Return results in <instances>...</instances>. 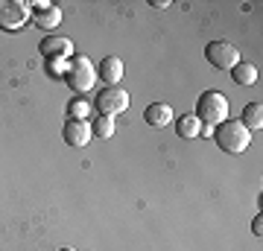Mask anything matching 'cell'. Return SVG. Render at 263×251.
<instances>
[{"instance_id":"1","label":"cell","mask_w":263,"mask_h":251,"mask_svg":"<svg viewBox=\"0 0 263 251\" xmlns=\"http://www.w3.org/2000/svg\"><path fill=\"white\" fill-rule=\"evenodd\" d=\"M211 138L216 140V146L222 149V152H228V155H240V152H246L249 149V143H252V131L246 129L240 120H222L219 126L214 129V134Z\"/></svg>"},{"instance_id":"2","label":"cell","mask_w":263,"mask_h":251,"mask_svg":"<svg viewBox=\"0 0 263 251\" xmlns=\"http://www.w3.org/2000/svg\"><path fill=\"white\" fill-rule=\"evenodd\" d=\"M196 117L202 126L216 129L222 120H228V100L219 91H205L196 100Z\"/></svg>"},{"instance_id":"3","label":"cell","mask_w":263,"mask_h":251,"mask_svg":"<svg viewBox=\"0 0 263 251\" xmlns=\"http://www.w3.org/2000/svg\"><path fill=\"white\" fill-rule=\"evenodd\" d=\"M65 79L67 85L73 88L76 93H85L91 91L97 82V67L94 62L88 56H70V62H67V70H65Z\"/></svg>"},{"instance_id":"4","label":"cell","mask_w":263,"mask_h":251,"mask_svg":"<svg viewBox=\"0 0 263 251\" xmlns=\"http://www.w3.org/2000/svg\"><path fill=\"white\" fill-rule=\"evenodd\" d=\"M94 108L103 117H117V114H123L126 108H129V93L123 91V88H117V85H108V88H100L94 96Z\"/></svg>"},{"instance_id":"5","label":"cell","mask_w":263,"mask_h":251,"mask_svg":"<svg viewBox=\"0 0 263 251\" xmlns=\"http://www.w3.org/2000/svg\"><path fill=\"white\" fill-rule=\"evenodd\" d=\"M205 59L216 67V70H231V67L240 62V50H237L231 41L219 38V41H211V44L205 47Z\"/></svg>"},{"instance_id":"6","label":"cell","mask_w":263,"mask_h":251,"mask_svg":"<svg viewBox=\"0 0 263 251\" xmlns=\"http://www.w3.org/2000/svg\"><path fill=\"white\" fill-rule=\"evenodd\" d=\"M27 18H32V15H29V3H21V0H0V27L3 29L24 27Z\"/></svg>"},{"instance_id":"7","label":"cell","mask_w":263,"mask_h":251,"mask_svg":"<svg viewBox=\"0 0 263 251\" xmlns=\"http://www.w3.org/2000/svg\"><path fill=\"white\" fill-rule=\"evenodd\" d=\"M91 138H94V131H91V123L88 120H67V126H65L67 146H88Z\"/></svg>"},{"instance_id":"8","label":"cell","mask_w":263,"mask_h":251,"mask_svg":"<svg viewBox=\"0 0 263 251\" xmlns=\"http://www.w3.org/2000/svg\"><path fill=\"white\" fill-rule=\"evenodd\" d=\"M29 9H35L32 21H35L41 29H56L62 24V12L56 6H50V3H29Z\"/></svg>"},{"instance_id":"9","label":"cell","mask_w":263,"mask_h":251,"mask_svg":"<svg viewBox=\"0 0 263 251\" xmlns=\"http://www.w3.org/2000/svg\"><path fill=\"white\" fill-rule=\"evenodd\" d=\"M97 79H103L105 85H120L123 79V62L117 56H105L97 65Z\"/></svg>"},{"instance_id":"10","label":"cell","mask_w":263,"mask_h":251,"mask_svg":"<svg viewBox=\"0 0 263 251\" xmlns=\"http://www.w3.org/2000/svg\"><path fill=\"white\" fill-rule=\"evenodd\" d=\"M73 53V41L70 38H44L41 41V56L44 59H65Z\"/></svg>"},{"instance_id":"11","label":"cell","mask_w":263,"mask_h":251,"mask_svg":"<svg viewBox=\"0 0 263 251\" xmlns=\"http://www.w3.org/2000/svg\"><path fill=\"white\" fill-rule=\"evenodd\" d=\"M143 120L149 123L152 129H164L167 123H173V108L167 103H152V105H146Z\"/></svg>"},{"instance_id":"12","label":"cell","mask_w":263,"mask_h":251,"mask_svg":"<svg viewBox=\"0 0 263 251\" xmlns=\"http://www.w3.org/2000/svg\"><path fill=\"white\" fill-rule=\"evenodd\" d=\"M231 79H234L240 88H252V85L257 82V67L249 65V62H237V65L231 67Z\"/></svg>"},{"instance_id":"13","label":"cell","mask_w":263,"mask_h":251,"mask_svg":"<svg viewBox=\"0 0 263 251\" xmlns=\"http://www.w3.org/2000/svg\"><path fill=\"white\" fill-rule=\"evenodd\" d=\"M249 131H260L263 129V105L260 103H249L243 108V120H240Z\"/></svg>"},{"instance_id":"14","label":"cell","mask_w":263,"mask_h":251,"mask_svg":"<svg viewBox=\"0 0 263 251\" xmlns=\"http://www.w3.org/2000/svg\"><path fill=\"white\" fill-rule=\"evenodd\" d=\"M176 131H179V138H199L202 134V123H199L196 114H184L176 123Z\"/></svg>"},{"instance_id":"15","label":"cell","mask_w":263,"mask_h":251,"mask_svg":"<svg viewBox=\"0 0 263 251\" xmlns=\"http://www.w3.org/2000/svg\"><path fill=\"white\" fill-rule=\"evenodd\" d=\"M91 131H94V138H103V140H108L114 134V120L111 117H94V126H91Z\"/></svg>"},{"instance_id":"16","label":"cell","mask_w":263,"mask_h":251,"mask_svg":"<svg viewBox=\"0 0 263 251\" xmlns=\"http://www.w3.org/2000/svg\"><path fill=\"white\" fill-rule=\"evenodd\" d=\"M91 111H94V108L85 103V100H73V103L67 105V120H88Z\"/></svg>"},{"instance_id":"17","label":"cell","mask_w":263,"mask_h":251,"mask_svg":"<svg viewBox=\"0 0 263 251\" xmlns=\"http://www.w3.org/2000/svg\"><path fill=\"white\" fill-rule=\"evenodd\" d=\"M65 70H67L65 59H50V73L53 76H65Z\"/></svg>"},{"instance_id":"18","label":"cell","mask_w":263,"mask_h":251,"mask_svg":"<svg viewBox=\"0 0 263 251\" xmlns=\"http://www.w3.org/2000/svg\"><path fill=\"white\" fill-rule=\"evenodd\" d=\"M252 231L257 234V237H260V234H263V219H260V214L254 216V222H252Z\"/></svg>"},{"instance_id":"19","label":"cell","mask_w":263,"mask_h":251,"mask_svg":"<svg viewBox=\"0 0 263 251\" xmlns=\"http://www.w3.org/2000/svg\"><path fill=\"white\" fill-rule=\"evenodd\" d=\"M59 251H76V248H70V245H65V248H59Z\"/></svg>"}]
</instances>
